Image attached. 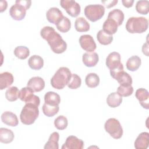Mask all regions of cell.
Returning <instances> with one entry per match:
<instances>
[{"instance_id": "cell-1", "label": "cell", "mask_w": 149, "mask_h": 149, "mask_svg": "<svg viewBox=\"0 0 149 149\" xmlns=\"http://www.w3.org/2000/svg\"><path fill=\"white\" fill-rule=\"evenodd\" d=\"M41 37L46 40L51 50L56 54H62L67 48V44L61 36L51 26H45L40 31Z\"/></svg>"}, {"instance_id": "cell-2", "label": "cell", "mask_w": 149, "mask_h": 149, "mask_svg": "<svg viewBox=\"0 0 149 149\" xmlns=\"http://www.w3.org/2000/svg\"><path fill=\"white\" fill-rule=\"evenodd\" d=\"M72 76V73L66 67H61L51 79V86L58 90L63 89L66 86Z\"/></svg>"}, {"instance_id": "cell-3", "label": "cell", "mask_w": 149, "mask_h": 149, "mask_svg": "<svg viewBox=\"0 0 149 149\" xmlns=\"http://www.w3.org/2000/svg\"><path fill=\"white\" fill-rule=\"evenodd\" d=\"M38 115V105L33 103H26L20 115V121L26 125H30L34 123Z\"/></svg>"}, {"instance_id": "cell-4", "label": "cell", "mask_w": 149, "mask_h": 149, "mask_svg": "<svg viewBox=\"0 0 149 149\" xmlns=\"http://www.w3.org/2000/svg\"><path fill=\"white\" fill-rule=\"evenodd\" d=\"M148 27V21L144 17H131L126 23V29L130 33H142Z\"/></svg>"}, {"instance_id": "cell-5", "label": "cell", "mask_w": 149, "mask_h": 149, "mask_svg": "<svg viewBox=\"0 0 149 149\" xmlns=\"http://www.w3.org/2000/svg\"><path fill=\"white\" fill-rule=\"evenodd\" d=\"M104 128L105 131L115 139H119L123 135V128L119 121L115 118L108 119L105 123Z\"/></svg>"}, {"instance_id": "cell-6", "label": "cell", "mask_w": 149, "mask_h": 149, "mask_svg": "<svg viewBox=\"0 0 149 149\" xmlns=\"http://www.w3.org/2000/svg\"><path fill=\"white\" fill-rule=\"evenodd\" d=\"M105 10V7L102 5H88L84 8V15L88 20L94 22L102 17L104 15Z\"/></svg>"}, {"instance_id": "cell-7", "label": "cell", "mask_w": 149, "mask_h": 149, "mask_svg": "<svg viewBox=\"0 0 149 149\" xmlns=\"http://www.w3.org/2000/svg\"><path fill=\"white\" fill-rule=\"evenodd\" d=\"M19 98L25 103H33L38 106L40 104V98L34 95V91L27 86L19 90Z\"/></svg>"}, {"instance_id": "cell-8", "label": "cell", "mask_w": 149, "mask_h": 149, "mask_svg": "<svg viewBox=\"0 0 149 149\" xmlns=\"http://www.w3.org/2000/svg\"><path fill=\"white\" fill-rule=\"evenodd\" d=\"M61 6L65 9L68 15L72 17H77L80 13V5L73 0H62L60 1Z\"/></svg>"}, {"instance_id": "cell-9", "label": "cell", "mask_w": 149, "mask_h": 149, "mask_svg": "<svg viewBox=\"0 0 149 149\" xmlns=\"http://www.w3.org/2000/svg\"><path fill=\"white\" fill-rule=\"evenodd\" d=\"M26 10L27 9L24 6L16 1L15 3L9 9V14L13 19L20 21L24 18Z\"/></svg>"}, {"instance_id": "cell-10", "label": "cell", "mask_w": 149, "mask_h": 149, "mask_svg": "<svg viewBox=\"0 0 149 149\" xmlns=\"http://www.w3.org/2000/svg\"><path fill=\"white\" fill-rule=\"evenodd\" d=\"M79 43L81 47L88 52H93L97 48V45L93 37L89 34L81 36L79 38Z\"/></svg>"}, {"instance_id": "cell-11", "label": "cell", "mask_w": 149, "mask_h": 149, "mask_svg": "<svg viewBox=\"0 0 149 149\" xmlns=\"http://www.w3.org/2000/svg\"><path fill=\"white\" fill-rule=\"evenodd\" d=\"M83 141L74 136H68L62 147V149H83Z\"/></svg>"}, {"instance_id": "cell-12", "label": "cell", "mask_w": 149, "mask_h": 149, "mask_svg": "<svg viewBox=\"0 0 149 149\" xmlns=\"http://www.w3.org/2000/svg\"><path fill=\"white\" fill-rule=\"evenodd\" d=\"M111 76L118 81L120 86H131L132 84V77L127 73L125 72L124 70H119Z\"/></svg>"}, {"instance_id": "cell-13", "label": "cell", "mask_w": 149, "mask_h": 149, "mask_svg": "<svg viewBox=\"0 0 149 149\" xmlns=\"http://www.w3.org/2000/svg\"><path fill=\"white\" fill-rule=\"evenodd\" d=\"M46 17L49 22L56 24L63 16L62 11L59 8L52 7L47 10L46 13Z\"/></svg>"}, {"instance_id": "cell-14", "label": "cell", "mask_w": 149, "mask_h": 149, "mask_svg": "<svg viewBox=\"0 0 149 149\" xmlns=\"http://www.w3.org/2000/svg\"><path fill=\"white\" fill-rule=\"evenodd\" d=\"M135 96L143 108L146 109H149V93L146 89L143 88L137 89Z\"/></svg>"}, {"instance_id": "cell-15", "label": "cell", "mask_w": 149, "mask_h": 149, "mask_svg": "<svg viewBox=\"0 0 149 149\" xmlns=\"http://www.w3.org/2000/svg\"><path fill=\"white\" fill-rule=\"evenodd\" d=\"M120 59V55L118 52H112L106 58V65L109 70L115 69L121 63Z\"/></svg>"}, {"instance_id": "cell-16", "label": "cell", "mask_w": 149, "mask_h": 149, "mask_svg": "<svg viewBox=\"0 0 149 149\" xmlns=\"http://www.w3.org/2000/svg\"><path fill=\"white\" fill-rule=\"evenodd\" d=\"M27 86L31 88L34 92H39L44 89L45 87V81L41 77H33L28 81Z\"/></svg>"}, {"instance_id": "cell-17", "label": "cell", "mask_w": 149, "mask_h": 149, "mask_svg": "<svg viewBox=\"0 0 149 149\" xmlns=\"http://www.w3.org/2000/svg\"><path fill=\"white\" fill-rule=\"evenodd\" d=\"M149 145V133L148 132L141 133L134 141V147L137 149H146Z\"/></svg>"}, {"instance_id": "cell-18", "label": "cell", "mask_w": 149, "mask_h": 149, "mask_svg": "<svg viewBox=\"0 0 149 149\" xmlns=\"http://www.w3.org/2000/svg\"><path fill=\"white\" fill-rule=\"evenodd\" d=\"M99 57L97 53L92 52H86L83 55L82 61L83 63L87 67H93L95 66L98 62Z\"/></svg>"}, {"instance_id": "cell-19", "label": "cell", "mask_w": 149, "mask_h": 149, "mask_svg": "<svg viewBox=\"0 0 149 149\" xmlns=\"http://www.w3.org/2000/svg\"><path fill=\"white\" fill-rule=\"evenodd\" d=\"M2 122L10 126H16L18 123V119L16 114L10 111H5L1 115Z\"/></svg>"}, {"instance_id": "cell-20", "label": "cell", "mask_w": 149, "mask_h": 149, "mask_svg": "<svg viewBox=\"0 0 149 149\" xmlns=\"http://www.w3.org/2000/svg\"><path fill=\"white\" fill-rule=\"evenodd\" d=\"M13 74L8 72H4L0 74V89L3 90L10 86L13 82Z\"/></svg>"}, {"instance_id": "cell-21", "label": "cell", "mask_w": 149, "mask_h": 149, "mask_svg": "<svg viewBox=\"0 0 149 149\" xmlns=\"http://www.w3.org/2000/svg\"><path fill=\"white\" fill-rule=\"evenodd\" d=\"M118 27V25L116 22L111 19L107 18L103 24L102 30L106 33L109 35H112L116 33Z\"/></svg>"}, {"instance_id": "cell-22", "label": "cell", "mask_w": 149, "mask_h": 149, "mask_svg": "<svg viewBox=\"0 0 149 149\" xmlns=\"http://www.w3.org/2000/svg\"><path fill=\"white\" fill-rule=\"evenodd\" d=\"M13 132L7 128H0V141L4 144L11 143L14 139Z\"/></svg>"}, {"instance_id": "cell-23", "label": "cell", "mask_w": 149, "mask_h": 149, "mask_svg": "<svg viewBox=\"0 0 149 149\" xmlns=\"http://www.w3.org/2000/svg\"><path fill=\"white\" fill-rule=\"evenodd\" d=\"M28 65L32 69L40 70L44 66V60L40 56L34 55L29 59Z\"/></svg>"}, {"instance_id": "cell-24", "label": "cell", "mask_w": 149, "mask_h": 149, "mask_svg": "<svg viewBox=\"0 0 149 149\" xmlns=\"http://www.w3.org/2000/svg\"><path fill=\"white\" fill-rule=\"evenodd\" d=\"M107 104L112 108H116L119 106L122 102V97L119 95L116 92L109 94L107 98Z\"/></svg>"}, {"instance_id": "cell-25", "label": "cell", "mask_w": 149, "mask_h": 149, "mask_svg": "<svg viewBox=\"0 0 149 149\" xmlns=\"http://www.w3.org/2000/svg\"><path fill=\"white\" fill-rule=\"evenodd\" d=\"M141 63V61L140 58L137 55H134L127 59L126 66L127 70L132 72H134L140 68Z\"/></svg>"}, {"instance_id": "cell-26", "label": "cell", "mask_w": 149, "mask_h": 149, "mask_svg": "<svg viewBox=\"0 0 149 149\" xmlns=\"http://www.w3.org/2000/svg\"><path fill=\"white\" fill-rule=\"evenodd\" d=\"M59 139V134L58 132H53L49 136L48 140L44 146V149H58L59 144L58 141Z\"/></svg>"}, {"instance_id": "cell-27", "label": "cell", "mask_w": 149, "mask_h": 149, "mask_svg": "<svg viewBox=\"0 0 149 149\" xmlns=\"http://www.w3.org/2000/svg\"><path fill=\"white\" fill-rule=\"evenodd\" d=\"M44 101L45 103L50 105H59L61 102V97L59 94L54 91H48L44 95Z\"/></svg>"}, {"instance_id": "cell-28", "label": "cell", "mask_w": 149, "mask_h": 149, "mask_svg": "<svg viewBox=\"0 0 149 149\" xmlns=\"http://www.w3.org/2000/svg\"><path fill=\"white\" fill-rule=\"evenodd\" d=\"M74 27L78 32H86L90 30V24L83 17H77L74 22Z\"/></svg>"}, {"instance_id": "cell-29", "label": "cell", "mask_w": 149, "mask_h": 149, "mask_svg": "<svg viewBox=\"0 0 149 149\" xmlns=\"http://www.w3.org/2000/svg\"><path fill=\"white\" fill-rule=\"evenodd\" d=\"M124 13L121 10L119 9H115L109 12L107 18H109L113 20L115 22H116L119 26L122 24L124 20Z\"/></svg>"}, {"instance_id": "cell-30", "label": "cell", "mask_w": 149, "mask_h": 149, "mask_svg": "<svg viewBox=\"0 0 149 149\" xmlns=\"http://www.w3.org/2000/svg\"><path fill=\"white\" fill-rule=\"evenodd\" d=\"M42 109L44 114L45 116L48 117H52L58 112L59 107V105H54L44 103L42 105Z\"/></svg>"}, {"instance_id": "cell-31", "label": "cell", "mask_w": 149, "mask_h": 149, "mask_svg": "<svg viewBox=\"0 0 149 149\" xmlns=\"http://www.w3.org/2000/svg\"><path fill=\"white\" fill-rule=\"evenodd\" d=\"M97 38L101 44L104 45L110 44L113 41L112 35H109L106 33L102 30H100L97 33Z\"/></svg>"}, {"instance_id": "cell-32", "label": "cell", "mask_w": 149, "mask_h": 149, "mask_svg": "<svg viewBox=\"0 0 149 149\" xmlns=\"http://www.w3.org/2000/svg\"><path fill=\"white\" fill-rule=\"evenodd\" d=\"M85 82L88 87L94 88L98 86L100 83V78L96 73H90L86 76Z\"/></svg>"}, {"instance_id": "cell-33", "label": "cell", "mask_w": 149, "mask_h": 149, "mask_svg": "<svg viewBox=\"0 0 149 149\" xmlns=\"http://www.w3.org/2000/svg\"><path fill=\"white\" fill-rule=\"evenodd\" d=\"M56 26L57 29L59 31L62 33H66L70 29L71 22L67 17L63 16Z\"/></svg>"}, {"instance_id": "cell-34", "label": "cell", "mask_w": 149, "mask_h": 149, "mask_svg": "<svg viewBox=\"0 0 149 149\" xmlns=\"http://www.w3.org/2000/svg\"><path fill=\"white\" fill-rule=\"evenodd\" d=\"M19 90H18L17 87L16 86H12L9 87L6 90L5 93V97L8 101L13 102L16 101L19 98Z\"/></svg>"}, {"instance_id": "cell-35", "label": "cell", "mask_w": 149, "mask_h": 149, "mask_svg": "<svg viewBox=\"0 0 149 149\" xmlns=\"http://www.w3.org/2000/svg\"><path fill=\"white\" fill-rule=\"evenodd\" d=\"M14 54L20 59H25L29 56L30 50L25 46H18L14 49Z\"/></svg>"}, {"instance_id": "cell-36", "label": "cell", "mask_w": 149, "mask_h": 149, "mask_svg": "<svg viewBox=\"0 0 149 149\" xmlns=\"http://www.w3.org/2000/svg\"><path fill=\"white\" fill-rule=\"evenodd\" d=\"M136 9L138 13L141 15H147L149 12L148 1H139L136 5Z\"/></svg>"}, {"instance_id": "cell-37", "label": "cell", "mask_w": 149, "mask_h": 149, "mask_svg": "<svg viewBox=\"0 0 149 149\" xmlns=\"http://www.w3.org/2000/svg\"><path fill=\"white\" fill-rule=\"evenodd\" d=\"M68 124V119L63 115H60L58 116L54 120L55 127L58 130H64L65 129Z\"/></svg>"}, {"instance_id": "cell-38", "label": "cell", "mask_w": 149, "mask_h": 149, "mask_svg": "<svg viewBox=\"0 0 149 149\" xmlns=\"http://www.w3.org/2000/svg\"><path fill=\"white\" fill-rule=\"evenodd\" d=\"M81 84V80L79 76L76 74H72L71 78L67 84L68 87L70 89H77Z\"/></svg>"}, {"instance_id": "cell-39", "label": "cell", "mask_w": 149, "mask_h": 149, "mask_svg": "<svg viewBox=\"0 0 149 149\" xmlns=\"http://www.w3.org/2000/svg\"><path fill=\"white\" fill-rule=\"evenodd\" d=\"M133 87L131 86H119L117 88V93L121 97H128L132 94Z\"/></svg>"}, {"instance_id": "cell-40", "label": "cell", "mask_w": 149, "mask_h": 149, "mask_svg": "<svg viewBox=\"0 0 149 149\" xmlns=\"http://www.w3.org/2000/svg\"><path fill=\"white\" fill-rule=\"evenodd\" d=\"M118 0H113V1H101V2L105 5V6L107 8H110L112 6H114L117 3Z\"/></svg>"}, {"instance_id": "cell-41", "label": "cell", "mask_w": 149, "mask_h": 149, "mask_svg": "<svg viewBox=\"0 0 149 149\" xmlns=\"http://www.w3.org/2000/svg\"><path fill=\"white\" fill-rule=\"evenodd\" d=\"M17 1L24 6L27 10H28L31 5V1L30 0H17Z\"/></svg>"}, {"instance_id": "cell-42", "label": "cell", "mask_w": 149, "mask_h": 149, "mask_svg": "<svg viewBox=\"0 0 149 149\" xmlns=\"http://www.w3.org/2000/svg\"><path fill=\"white\" fill-rule=\"evenodd\" d=\"M122 2L125 7L130 8L132 6L133 3H134V1L133 0H122Z\"/></svg>"}, {"instance_id": "cell-43", "label": "cell", "mask_w": 149, "mask_h": 149, "mask_svg": "<svg viewBox=\"0 0 149 149\" xmlns=\"http://www.w3.org/2000/svg\"><path fill=\"white\" fill-rule=\"evenodd\" d=\"M142 51L144 54H145L146 56H148V42L144 44L142 47Z\"/></svg>"}, {"instance_id": "cell-44", "label": "cell", "mask_w": 149, "mask_h": 149, "mask_svg": "<svg viewBox=\"0 0 149 149\" xmlns=\"http://www.w3.org/2000/svg\"><path fill=\"white\" fill-rule=\"evenodd\" d=\"M8 7V3L6 1H1V5H0V8H1V12H3L4 10L6 9Z\"/></svg>"}]
</instances>
